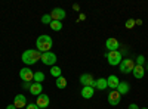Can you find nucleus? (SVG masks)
Returning <instances> with one entry per match:
<instances>
[{"mask_svg": "<svg viewBox=\"0 0 148 109\" xmlns=\"http://www.w3.org/2000/svg\"><path fill=\"white\" fill-rule=\"evenodd\" d=\"M52 46H53V40L51 35H39L36 40V47H37V50H39L40 53H46V52H51L52 49Z\"/></svg>", "mask_w": 148, "mask_h": 109, "instance_id": "1", "label": "nucleus"}, {"mask_svg": "<svg viewBox=\"0 0 148 109\" xmlns=\"http://www.w3.org/2000/svg\"><path fill=\"white\" fill-rule=\"evenodd\" d=\"M40 58H42V53L37 50V49H28V50H25V52L22 53L21 60H22V62L25 64L27 66H30V65H34V64L39 62Z\"/></svg>", "mask_w": 148, "mask_h": 109, "instance_id": "2", "label": "nucleus"}, {"mask_svg": "<svg viewBox=\"0 0 148 109\" xmlns=\"http://www.w3.org/2000/svg\"><path fill=\"white\" fill-rule=\"evenodd\" d=\"M107 60L111 66H116L121 64V53L119 50H113V52H108L107 53Z\"/></svg>", "mask_w": 148, "mask_h": 109, "instance_id": "3", "label": "nucleus"}, {"mask_svg": "<svg viewBox=\"0 0 148 109\" xmlns=\"http://www.w3.org/2000/svg\"><path fill=\"white\" fill-rule=\"evenodd\" d=\"M40 60L43 62V65H46V66H53L58 59H56V55L53 52H46V53H42Z\"/></svg>", "mask_w": 148, "mask_h": 109, "instance_id": "4", "label": "nucleus"}, {"mask_svg": "<svg viewBox=\"0 0 148 109\" xmlns=\"http://www.w3.org/2000/svg\"><path fill=\"white\" fill-rule=\"evenodd\" d=\"M135 68V60L133 59H123L120 64V71L123 74H130Z\"/></svg>", "mask_w": 148, "mask_h": 109, "instance_id": "5", "label": "nucleus"}, {"mask_svg": "<svg viewBox=\"0 0 148 109\" xmlns=\"http://www.w3.org/2000/svg\"><path fill=\"white\" fill-rule=\"evenodd\" d=\"M19 77H21V80H22L24 83H30V81H33V78H34V71L30 69L28 66H25V68L19 69Z\"/></svg>", "mask_w": 148, "mask_h": 109, "instance_id": "6", "label": "nucleus"}, {"mask_svg": "<svg viewBox=\"0 0 148 109\" xmlns=\"http://www.w3.org/2000/svg\"><path fill=\"white\" fill-rule=\"evenodd\" d=\"M65 10L62 9V7H55L52 12H51V18H52V21H61L62 22V19L65 18Z\"/></svg>", "mask_w": 148, "mask_h": 109, "instance_id": "7", "label": "nucleus"}, {"mask_svg": "<svg viewBox=\"0 0 148 109\" xmlns=\"http://www.w3.org/2000/svg\"><path fill=\"white\" fill-rule=\"evenodd\" d=\"M121 100V94L117 91V90H111L110 94H108V102L110 105H113V106H117Z\"/></svg>", "mask_w": 148, "mask_h": 109, "instance_id": "8", "label": "nucleus"}, {"mask_svg": "<svg viewBox=\"0 0 148 109\" xmlns=\"http://www.w3.org/2000/svg\"><path fill=\"white\" fill-rule=\"evenodd\" d=\"M36 105L39 106L40 109H45V108H47L49 105H51V99H49L47 94H40V96H37Z\"/></svg>", "mask_w": 148, "mask_h": 109, "instance_id": "9", "label": "nucleus"}, {"mask_svg": "<svg viewBox=\"0 0 148 109\" xmlns=\"http://www.w3.org/2000/svg\"><path fill=\"white\" fill-rule=\"evenodd\" d=\"M105 47L108 49V52H113V50H119V47H120V43H119V40H116V39H107V41H105Z\"/></svg>", "mask_w": 148, "mask_h": 109, "instance_id": "10", "label": "nucleus"}, {"mask_svg": "<svg viewBox=\"0 0 148 109\" xmlns=\"http://www.w3.org/2000/svg\"><path fill=\"white\" fill-rule=\"evenodd\" d=\"M93 81L95 80H93V77L90 74H82L80 75V83H82L83 87H89V86L92 87L93 86Z\"/></svg>", "mask_w": 148, "mask_h": 109, "instance_id": "11", "label": "nucleus"}, {"mask_svg": "<svg viewBox=\"0 0 148 109\" xmlns=\"http://www.w3.org/2000/svg\"><path fill=\"white\" fill-rule=\"evenodd\" d=\"M14 105L16 106V109H21V108H25L27 106V99L24 94H16L15 96V100H14Z\"/></svg>", "mask_w": 148, "mask_h": 109, "instance_id": "12", "label": "nucleus"}, {"mask_svg": "<svg viewBox=\"0 0 148 109\" xmlns=\"http://www.w3.org/2000/svg\"><path fill=\"white\" fill-rule=\"evenodd\" d=\"M42 91H43V84H40V83H31V87H30V93L33 94V96H40L42 94Z\"/></svg>", "mask_w": 148, "mask_h": 109, "instance_id": "13", "label": "nucleus"}, {"mask_svg": "<svg viewBox=\"0 0 148 109\" xmlns=\"http://www.w3.org/2000/svg\"><path fill=\"white\" fill-rule=\"evenodd\" d=\"M116 90H117V91H119V93L123 96V94H127V93H129V90H130V86H129V83H127V81H120Z\"/></svg>", "mask_w": 148, "mask_h": 109, "instance_id": "14", "label": "nucleus"}, {"mask_svg": "<svg viewBox=\"0 0 148 109\" xmlns=\"http://www.w3.org/2000/svg\"><path fill=\"white\" fill-rule=\"evenodd\" d=\"M80 94H82L83 99H92L93 94H95V89L90 87V86H89V87H83L82 91H80Z\"/></svg>", "mask_w": 148, "mask_h": 109, "instance_id": "15", "label": "nucleus"}, {"mask_svg": "<svg viewBox=\"0 0 148 109\" xmlns=\"http://www.w3.org/2000/svg\"><path fill=\"white\" fill-rule=\"evenodd\" d=\"M93 89H98V90H105L108 87V84H107V78H98L93 81Z\"/></svg>", "mask_w": 148, "mask_h": 109, "instance_id": "16", "label": "nucleus"}, {"mask_svg": "<svg viewBox=\"0 0 148 109\" xmlns=\"http://www.w3.org/2000/svg\"><path fill=\"white\" fill-rule=\"evenodd\" d=\"M119 83H120V80H119L117 75H110V77L107 78V84H108V87H110L111 90H116L117 86H119Z\"/></svg>", "mask_w": 148, "mask_h": 109, "instance_id": "17", "label": "nucleus"}, {"mask_svg": "<svg viewBox=\"0 0 148 109\" xmlns=\"http://www.w3.org/2000/svg\"><path fill=\"white\" fill-rule=\"evenodd\" d=\"M133 77L135 78H138V80H141L144 75H145V68L144 66H141V65H135V68H133Z\"/></svg>", "mask_w": 148, "mask_h": 109, "instance_id": "18", "label": "nucleus"}, {"mask_svg": "<svg viewBox=\"0 0 148 109\" xmlns=\"http://www.w3.org/2000/svg\"><path fill=\"white\" fill-rule=\"evenodd\" d=\"M55 84H56V87H58L59 90H62V89H65V87H67V80H65L62 75H61V77H58V78H56Z\"/></svg>", "mask_w": 148, "mask_h": 109, "instance_id": "19", "label": "nucleus"}, {"mask_svg": "<svg viewBox=\"0 0 148 109\" xmlns=\"http://www.w3.org/2000/svg\"><path fill=\"white\" fill-rule=\"evenodd\" d=\"M45 78H46V77H45V74H43L42 71H36V72H34V78H33V81L42 84V83L45 81Z\"/></svg>", "mask_w": 148, "mask_h": 109, "instance_id": "20", "label": "nucleus"}, {"mask_svg": "<svg viewBox=\"0 0 148 109\" xmlns=\"http://www.w3.org/2000/svg\"><path fill=\"white\" fill-rule=\"evenodd\" d=\"M51 75H52V77H55V78H58V77L62 75V71H61V68H59V66L53 65V66H51Z\"/></svg>", "mask_w": 148, "mask_h": 109, "instance_id": "21", "label": "nucleus"}, {"mask_svg": "<svg viewBox=\"0 0 148 109\" xmlns=\"http://www.w3.org/2000/svg\"><path fill=\"white\" fill-rule=\"evenodd\" d=\"M51 30L61 31V30H62V22H61V21H52L51 22Z\"/></svg>", "mask_w": 148, "mask_h": 109, "instance_id": "22", "label": "nucleus"}, {"mask_svg": "<svg viewBox=\"0 0 148 109\" xmlns=\"http://www.w3.org/2000/svg\"><path fill=\"white\" fill-rule=\"evenodd\" d=\"M42 22H43V24H46V25H51V22H52V18H51V15L45 14V15L42 16Z\"/></svg>", "mask_w": 148, "mask_h": 109, "instance_id": "23", "label": "nucleus"}, {"mask_svg": "<svg viewBox=\"0 0 148 109\" xmlns=\"http://www.w3.org/2000/svg\"><path fill=\"white\" fill-rule=\"evenodd\" d=\"M144 62H145V58H144L142 55H139L136 59H135V65H141V66H144Z\"/></svg>", "mask_w": 148, "mask_h": 109, "instance_id": "24", "label": "nucleus"}, {"mask_svg": "<svg viewBox=\"0 0 148 109\" xmlns=\"http://www.w3.org/2000/svg\"><path fill=\"white\" fill-rule=\"evenodd\" d=\"M125 25H126V28H127V30H132L135 25H136V22H135V19H127Z\"/></svg>", "mask_w": 148, "mask_h": 109, "instance_id": "25", "label": "nucleus"}, {"mask_svg": "<svg viewBox=\"0 0 148 109\" xmlns=\"http://www.w3.org/2000/svg\"><path fill=\"white\" fill-rule=\"evenodd\" d=\"M25 109H40V108L37 106L36 103H28V105L25 106Z\"/></svg>", "mask_w": 148, "mask_h": 109, "instance_id": "26", "label": "nucleus"}, {"mask_svg": "<svg viewBox=\"0 0 148 109\" xmlns=\"http://www.w3.org/2000/svg\"><path fill=\"white\" fill-rule=\"evenodd\" d=\"M127 109H139V106H138L136 103H130V105L127 106Z\"/></svg>", "mask_w": 148, "mask_h": 109, "instance_id": "27", "label": "nucleus"}, {"mask_svg": "<svg viewBox=\"0 0 148 109\" xmlns=\"http://www.w3.org/2000/svg\"><path fill=\"white\" fill-rule=\"evenodd\" d=\"M6 109H16V106H15L14 103H12V105H8V106H6Z\"/></svg>", "mask_w": 148, "mask_h": 109, "instance_id": "28", "label": "nucleus"}, {"mask_svg": "<svg viewBox=\"0 0 148 109\" xmlns=\"http://www.w3.org/2000/svg\"><path fill=\"white\" fill-rule=\"evenodd\" d=\"M73 9H74V10H79L80 6H79V5H73Z\"/></svg>", "mask_w": 148, "mask_h": 109, "instance_id": "29", "label": "nucleus"}, {"mask_svg": "<svg viewBox=\"0 0 148 109\" xmlns=\"http://www.w3.org/2000/svg\"><path fill=\"white\" fill-rule=\"evenodd\" d=\"M147 71H148V64H147Z\"/></svg>", "mask_w": 148, "mask_h": 109, "instance_id": "30", "label": "nucleus"}, {"mask_svg": "<svg viewBox=\"0 0 148 109\" xmlns=\"http://www.w3.org/2000/svg\"><path fill=\"white\" fill-rule=\"evenodd\" d=\"M142 109H148V108H142Z\"/></svg>", "mask_w": 148, "mask_h": 109, "instance_id": "31", "label": "nucleus"}]
</instances>
